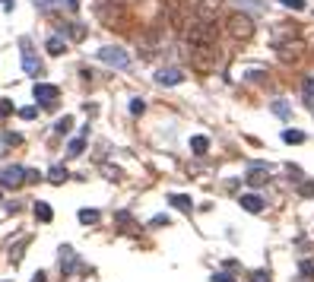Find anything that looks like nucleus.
I'll use <instances>...</instances> for the list:
<instances>
[{
	"mask_svg": "<svg viewBox=\"0 0 314 282\" xmlns=\"http://www.w3.org/2000/svg\"><path fill=\"white\" fill-rule=\"evenodd\" d=\"M251 282H270V273H266V270H257V273H251Z\"/></svg>",
	"mask_w": 314,
	"mask_h": 282,
	"instance_id": "nucleus-28",
	"label": "nucleus"
},
{
	"mask_svg": "<svg viewBox=\"0 0 314 282\" xmlns=\"http://www.w3.org/2000/svg\"><path fill=\"white\" fill-rule=\"evenodd\" d=\"M184 79V73L178 70V67H162V70L156 73V83L159 86H178Z\"/></svg>",
	"mask_w": 314,
	"mask_h": 282,
	"instance_id": "nucleus-5",
	"label": "nucleus"
},
{
	"mask_svg": "<svg viewBox=\"0 0 314 282\" xmlns=\"http://www.w3.org/2000/svg\"><path fill=\"white\" fill-rule=\"evenodd\" d=\"M38 178H42V174L35 168H25V184H38Z\"/></svg>",
	"mask_w": 314,
	"mask_h": 282,
	"instance_id": "nucleus-29",
	"label": "nucleus"
},
{
	"mask_svg": "<svg viewBox=\"0 0 314 282\" xmlns=\"http://www.w3.org/2000/svg\"><path fill=\"white\" fill-rule=\"evenodd\" d=\"M305 92H308V95H314V76L305 79Z\"/></svg>",
	"mask_w": 314,
	"mask_h": 282,
	"instance_id": "nucleus-32",
	"label": "nucleus"
},
{
	"mask_svg": "<svg viewBox=\"0 0 314 282\" xmlns=\"http://www.w3.org/2000/svg\"><path fill=\"white\" fill-rule=\"evenodd\" d=\"M32 282H45V273H35V276H32Z\"/></svg>",
	"mask_w": 314,
	"mask_h": 282,
	"instance_id": "nucleus-35",
	"label": "nucleus"
},
{
	"mask_svg": "<svg viewBox=\"0 0 314 282\" xmlns=\"http://www.w3.org/2000/svg\"><path fill=\"white\" fill-rule=\"evenodd\" d=\"M298 193H302V197H314V184H302V187H298Z\"/></svg>",
	"mask_w": 314,
	"mask_h": 282,
	"instance_id": "nucleus-31",
	"label": "nucleus"
},
{
	"mask_svg": "<svg viewBox=\"0 0 314 282\" xmlns=\"http://www.w3.org/2000/svg\"><path fill=\"white\" fill-rule=\"evenodd\" d=\"M70 127H73V118H70V114H64V118L54 124V133H57V137H67V133H70Z\"/></svg>",
	"mask_w": 314,
	"mask_h": 282,
	"instance_id": "nucleus-16",
	"label": "nucleus"
},
{
	"mask_svg": "<svg viewBox=\"0 0 314 282\" xmlns=\"http://www.w3.org/2000/svg\"><path fill=\"white\" fill-rule=\"evenodd\" d=\"M266 181H270V168H266V165H251L248 184L251 187H260V184H266Z\"/></svg>",
	"mask_w": 314,
	"mask_h": 282,
	"instance_id": "nucleus-6",
	"label": "nucleus"
},
{
	"mask_svg": "<svg viewBox=\"0 0 314 282\" xmlns=\"http://www.w3.org/2000/svg\"><path fill=\"white\" fill-rule=\"evenodd\" d=\"M13 111H16V108H13V102H10V98H0V118H10Z\"/></svg>",
	"mask_w": 314,
	"mask_h": 282,
	"instance_id": "nucleus-22",
	"label": "nucleus"
},
{
	"mask_svg": "<svg viewBox=\"0 0 314 282\" xmlns=\"http://www.w3.org/2000/svg\"><path fill=\"white\" fill-rule=\"evenodd\" d=\"M3 143L6 146H19L23 143V133H3Z\"/></svg>",
	"mask_w": 314,
	"mask_h": 282,
	"instance_id": "nucleus-25",
	"label": "nucleus"
},
{
	"mask_svg": "<svg viewBox=\"0 0 314 282\" xmlns=\"http://www.w3.org/2000/svg\"><path fill=\"white\" fill-rule=\"evenodd\" d=\"M229 32H232L235 38H251V32H254L251 16H244V13H235V16H229Z\"/></svg>",
	"mask_w": 314,
	"mask_h": 282,
	"instance_id": "nucleus-4",
	"label": "nucleus"
},
{
	"mask_svg": "<svg viewBox=\"0 0 314 282\" xmlns=\"http://www.w3.org/2000/svg\"><path fill=\"white\" fill-rule=\"evenodd\" d=\"M213 282H235V279L225 276V273H216V276H213Z\"/></svg>",
	"mask_w": 314,
	"mask_h": 282,
	"instance_id": "nucleus-33",
	"label": "nucleus"
},
{
	"mask_svg": "<svg viewBox=\"0 0 314 282\" xmlns=\"http://www.w3.org/2000/svg\"><path fill=\"white\" fill-rule=\"evenodd\" d=\"M35 219L38 222H51V219H54V210H51L48 203H35Z\"/></svg>",
	"mask_w": 314,
	"mask_h": 282,
	"instance_id": "nucleus-13",
	"label": "nucleus"
},
{
	"mask_svg": "<svg viewBox=\"0 0 314 282\" xmlns=\"http://www.w3.org/2000/svg\"><path fill=\"white\" fill-rule=\"evenodd\" d=\"M83 149H86V137H83V133H79L76 140H70V143H67V156H79Z\"/></svg>",
	"mask_w": 314,
	"mask_h": 282,
	"instance_id": "nucleus-14",
	"label": "nucleus"
},
{
	"mask_svg": "<svg viewBox=\"0 0 314 282\" xmlns=\"http://www.w3.org/2000/svg\"><path fill=\"white\" fill-rule=\"evenodd\" d=\"M61 29L73 38V42H83V38H86V29H83V25H61Z\"/></svg>",
	"mask_w": 314,
	"mask_h": 282,
	"instance_id": "nucleus-17",
	"label": "nucleus"
},
{
	"mask_svg": "<svg viewBox=\"0 0 314 282\" xmlns=\"http://www.w3.org/2000/svg\"><path fill=\"white\" fill-rule=\"evenodd\" d=\"M16 114H19L23 120H35V118H38V108H19Z\"/></svg>",
	"mask_w": 314,
	"mask_h": 282,
	"instance_id": "nucleus-26",
	"label": "nucleus"
},
{
	"mask_svg": "<svg viewBox=\"0 0 314 282\" xmlns=\"http://www.w3.org/2000/svg\"><path fill=\"white\" fill-rule=\"evenodd\" d=\"M264 76H266L264 70H248V73H244V79H264Z\"/></svg>",
	"mask_w": 314,
	"mask_h": 282,
	"instance_id": "nucleus-30",
	"label": "nucleus"
},
{
	"mask_svg": "<svg viewBox=\"0 0 314 282\" xmlns=\"http://www.w3.org/2000/svg\"><path fill=\"white\" fill-rule=\"evenodd\" d=\"M98 216H102L98 210H79V222H83V225H92V222H98Z\"/></svg>",
	"mask_w": 314,
	"mask_h": 282,
	"instance_id": "nucleus-18",
	"label": "nucleus"
},
{
	"mask_svg": "<svg viewBox=\"0 0 314 282\" xmlns=\"http://www.w3.org/2000/svg\"><path fill=\"white\" fill-rule=\"evenodd\" d=\"M242 206H244L248 212H260V210H264V197H257V193H244V197H242Z\"/></svg>",
	"mask_w": 314,
	"mask_h": 282,
	"instance_id": "nucleus-8",
	"label": "nucleus"
},
{
	"mask_svg": "<svg viewBox=\"0 0 314 282\" xmlns=\"http://www.w3.org/2000/svg\"><path fill=\"white\" fill-rule=\"evenodd\" d=\"M298 270H302V276H305V279H314V257L302 260V266H298Z\"/></svg>",
	"mask_w": 314,
	"mask_h": 282,
	"instance_id": "nucleus-20",
	"label": "nucleus"
},
{
	"mask_svg": "<svg viewBox=\"0 0 314 282\" xmlns=\"http://www.w3.org/2000/svg\"><path fill=\"white\" fill-rule=\"evenodd\" d=\"M143 111H146L143 98H130V114H143Z\"/></svg>",
	"mask_w": 314,
	"mask_h": 282,
	"instance_id": "nucleus-24",
	"label": "nucleus"
},
{
	"mask_svg": "<svg viewBox=\"0 0 314 282\" xmlns=\"http://www.w3.org/2000/svg\"><path fill=\"white\" fill-rule=\"evenodd\" d=\"M67 6H70V10H76V6H79V0H67Z\"/></svg>",
	"mask_w": 314,
	"mask_h": 282,
	"instance_id": "nucleus-36",
	"label": "nucleus"
},
{
	"mask_svg": "<svg viewBox=\"0 0 314 282\" xmlns=\"http://www.w3.org/2000/svg\"><path fill=\"white\" fill-rule=\"evenodd\" d=\"M61 270L67 273V276H70V273H73V247H61Z\"/></svg>",
	"mask_w": 314,
	"mask_h": 282,
	"instance_id": "nucleus-12",
	"label": "nucleus"
},
{
	"mask_svg": "<svg viewBox=\"0 0 314 282\" xmlns=\"http://www.w3.org/2000/svg\"><path fill=\"white\" fill-rule=\"evenodd\" d=\"M283 140L292 143V146H298V143H305V133L302 130H283Z\"/></svg>",
	"mask_w": 314,
	"mask_h": 282,
	"instance_id": "nucleus-19",
	"label": "nucleus"
},
{
	"mask_svg": "<svg viewBox=\"0 0 314 282\" xmlns=\"http://www.w3.org/2000/svg\"><path fill=\"white\" fill-rule=\"evenodd\" d=\"M67 6V0H35V6H42V10H57V6Z\"/></svg>",
	"mask_w": 314,
	"mask_h": 282,
	"instance_id": "nucleus-21",
	"label": "nucleus"
},
{
	"mask_svg": "<svg viewBox=\"0 0 314 282\" xmlns=\"http://www.w3.org/2000/svg\"><path fill=\"white\" fill-rule=\"evenodd\" d=\"M0 206H3V197H0Z\"/></svg>",
	"mask_w": 314,
	"mask_h": 282,
	"instance_id": "nucleus-37",
	"label": "nucleus"
},
{
	"mask_svg": "<svg viewBox=\"0 0 314 282\" xmlns=\"http://www.w3.org/2000/svg\"><path fill=\"white\" fill-rule=\"evenodd\" d=\"M67 178H70V174H67L64 165H51V168H48V181H51V184H64Z\"/></svg>",
	"mask_w": 314,
	"mask_h": 282,
	"instance_id": "nucleus-11",
	"label": "nucleus"
},
{
	"mask_svg": "<svg viewBox=\"0 0 314 282\" xmlns=\"http://www.w3.org/2000/svg\"><path fill=\"white\" fill-rule=\"evenodd\" d=\"M23 181H25V168H23V165H6V168L0 171V187H6V190H16Z\"/></svg>",
	"mask_w": 314,
	"mask_h": 282,
	"instance_id": "nucleus-3",
	"label": "nucleus"
},
{
	"mask_svg": "<svg viewBox=\"0 0 314 282\" xmlns=\"http://www.w3.org/2000/svg\"><path fill=\"white\" fill-rule=\"evenodd\" d=\"M23 70L32 73V76H38V73H42V64H38V57L32 54V51H25V54H23Z\"/></svg>",
	"mask_w": 314,
	"mask_h": 282,
	"instance_id": "nucleus-9",
	"label": "nucleus"
},
{
	"mask_svg": "<svg viewBox=\"0 0 314 282\" xmlns=\"http://www.w3.org/2000/svg\"><path fill=\"white\" fill-rule=\"evenodd\" d=\"M96 60H98V64H108V67H118V70H127V67H130V54H127L124 48H111V45L98 48Z\"/></svg>",
	"mask_w": 314,
	"mask_h": 282,
	"instance_id": "nucleus-1",
	"label": "nucleus"
},
{
	"mask_svg": "<svg viewBox=\"0 0 314 282\" xmlns=\"http://www.w3.org/2000/svg\"><path fill=\"white\" fill-rule=\"evenodd\" d=\"M283 6H289V10H305V0H279Z\"/></svg>",
	"mask_w": 314,
	"mask_h": 282,
	"instance_id": "nucleus-27",
	"label": "nucleus"
},
{
	"mask_svg": "<svg viewBox=\"0 0 314 282\" xmlns=\"http://www.w3.org/2000/svg\"><path fill=\"white\" fill-rule=\"evenodd\" d=\"M169 203H171V206H178L181 212H191V210H193V203H191V197H188V193H171V197H169Z\"/></svg>",
	"mask_w": 314,
	"mask_h": 282,
	"instance_id": "nucleus-10",
	"label": "nucleus"
},
{
	"mask_svg": "<svg viewBox=\"0 0 314 282\" xmlns=\"http://www.w3.org/2000/svg\"><path fill=\"white\" fill-rule=\"evenodd\" d=\"M0 6H3V10L10 13V10H13V0H0Z\"/></svg>",
	"mask_w": 314,
	"mask_h": 282,
	"instance_id": "nucleus-34",
	"label": "nucleus"
},
{
	"mask_svg": "<svg viewBox=\"0 0 314 282\" xmlns=\"http://www.w3.org/2000/svg\"><path fill=\"white\" fill-rule=\"evenodd\" d=\"M273 114H276V118H289V105H286V102H273Z\"/></svg>",
	"mask_w": 314,
	"mask_h": 282,
	"instance_id": "nucleus-23",
	"label": "nucleus"
},
{
	"mask_svg": "<svg viewBox=\"0 0 314 282\" xmlns=\"http://www.w3.org/2000/svg\"><path fill=\"white\" fill-rule=\"evenodd\" d=\"M45 51H48L51 57H61L64 51H67V45H64V38L61 35H48V42H45Z\"/></svg>",
	"mask_w": 314,
	"mask_h": 282,
	"instance_id": "nucleus-7",
	"label": "nucleus"
},
{
	"mask_svg": "<svg viewBox=\"0 0 314 282\" xmlns=\"http://www.w3.org/2000/svg\"><path fill=\"white\" fill-rule=\"evenodd\" d=\"M57 98H61V89H57V86H48V83H38V86H35V102L42 105L45 111L54 108Z\"/></svg>",
	"mask_w": 314,
	"mask_h": 282,
	"instance_id": "nucleus-2",
	"label": "nucleus"
},
{
	"mask_svg": "<svg viewBox=\"0 0 314 282\" xmlns=\"http://www.w3.org/2000/svg\"><path fill=\"white\" fill-rule=\"evenodd\" d=\"M191 149H193V156H206L210 140H206V137H193V140H191Z\"/></svg>",
	"mask_w": 314,
	"mask_h": 282,
	"instance_id": "nucleus-15",
	"label": "nucleus"
}]
</instances>
